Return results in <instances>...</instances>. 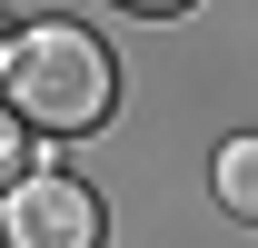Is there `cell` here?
<instances>
[{
    "label": "cell",
    "mask_w": 258,
    "mask_h": 248,
    "mask_svg": "<svg viewBox=\"0 0 258 248\" xmlns=\"http://www.w3.org/2000/svg\"><path fill=\"white\" fill-rule=\"evenodd\" d=\"M0 70H10V40H0Z\"/></svg>",
    "instance_id": "cell-6"
},
{
    "label": "cell",
    "mask_w": 258,
    "mask_h": 248,
    "mask_svg": "<svg viewBox=\"0 0 258 248\" xmlns=\"http://www.w3.org/2000/svg\"><path fill=\"white\" fill-rule=\"evenodd\" d=\"M0 90H10V109H20L30 139L40 129H50V139H90V129H109V109H119V70H109V50H99V30L40 20V30L10 40Z\"/></svg>",
    "instance_id": "cell-1"
},
{
    "label": "cell",
    "mask_w": 258,
    "mask_h": 248,
    "mask_svg": "<svg viewBox=\"0 0 258 248\" xmlns=\"http://www.w3.org/2000/svg\"><path fill=\"white\" fill-rule=\"evenodd\" d=\"M119 10H149V20H169V10H189V0H119Z\"/></svg>",
    "instance_id": "cell-5"
},
{
    "label": "cell",
    "mask_w": 258,
    "mask_h": 248,
    "mask_svg": "<svg viewBox=\"0 0 258 248\" xmlns=\"http://www.w3.org/2000/svg\"><path fill=\"white\" fill-rule=\"evenodd\" d=\"M20 179H30V129H20V109H10V99H0V199H10Z\"/></svg>",
    "instance_id": "cell-4"
},
{
    "label": "cell",
    "mask_w": 258,
    "mask_h": 248,
    "mask_svg": "<svg viewBox=\"0 0 258 248\" xmlns=\"http://www.w3.org/2000/svg\"><path fill=\"white\" fill-rule=\"evenodd\" d=\"M219 209L228 218H258V139H228L219 149Z\"/></svg>",
    "instance_id": "cell-3"
},
{
    "label": "cell",
    "mask_w": 258,
    "mask_h": 248,
    "mask_svg": "<svg viewBox=\"0 0 258 248\" xmlns=\"http://www.w3.org/2000/svg\"><path fill=\"white\" fill-rule=\"evenodd\" d=\"M99 238H109V209L70 169H30L0 209V248H99Z\"/></svg>",
    "instance_id": "cell-2"
}]
</instances>
